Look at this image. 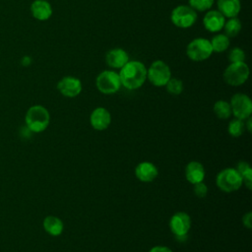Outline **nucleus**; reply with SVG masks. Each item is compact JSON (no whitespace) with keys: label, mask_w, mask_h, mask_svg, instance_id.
<instances>
[{"label":"nucleus","mask_w":252,"mask_h":252,"mask_svg":"<svg viewBox=\"0 0 252 252\" xmlns=\"http://www.w3.org/2000/svg\"><path fill=\"white\" fill-rule=\"evenodd\" d=\"M193 190H194L195 195L197 197H199V198H204L207 195V193H208V187H207V185L203 181L194 184Z\"/></svg>","instance_id":"obj_28"},{"label":"nucleus","mask_w":252,"mask_h":252,"mask_svg":"<svg viewBox=\"0 0 252 252\" xmlns=\"http://www.w3.org/2000/svg\"><path fill=\"white\" fill-rule=\"evenodd\" d=\"M191 227V219L184 212L175 213L169 220V228L177 238H183L187 235Z\"/></svg>","instance_id":"obj_10"},{"label":"nucleus","mask_w":252,"mask_h":252,"mask_svg":"<svg viewBox=\"0 0 252 252\" xmlns=\"http://www.w3.org/2000/svg\"><path fill=\"white\" fill-rule=\"evenodd\" d=\"M57 90L64 96L75 97L82 92V83L76 77L66 76L57 83Z\"/></svg>","instance_id":"obj_11"},{"label":"nucleus","mask_w":252,"mask_h":252,"mask_svg":"<svg viewBox=\"0 0 252 252\" xmlns=\"http://www.w3.org/2000/svg\"><path fill=\"white\" fill-rule=\"evenodd\" d=\"M92 127L97 131H103L108 128L111 123V115L104 107H96L94 109L90 116Z\"/></svg>","instance_id":"obj_12"},{"label":"nucleus","mask_w":252,"mask_h":252,"mask_svg":"<svg viewBox=\"0 0 252 252\" xmlns=\"http://www.w3.org/2000/svg\"><path fill=\"white\" fill-rule=\"evenodd\" d=\"M249 77V67L245 62L230 63L223 71V80L227 85L236 87L244 84Z\"/></svg>","instance_id":"obj_4"},{"label":"nucleus","mask_w":252,"mask_h":252,"mask_svg":"<svg viewBox=\"0 0 252 252\" xmlns=\"http://www.w3.org/2000/svg\"><path fill=\"white\" fill-rule=\"evenodd\" d=\"M43 228L44 230L52 235V236H58L62 233L63 228H64V224L63 221L55 217V216H47L45 217V219L43 220Z\"/></svg>","instance_id":"obj_19"},{"label":"nucleus","mask_w":252,"mask_h":252,"mask_svg":"<svg viewBox=\"0 0 252 252\" xmlns=\"http://www.w3.org/2000/svg\"><path fill=\"white\" fill-rule=\"evenodd\" d=\"M95 86L104 94H115L121 87L119 74L110 70L102 71L95 79Z\"/></svg>","instance_id":"obj_7"},{"label":"nucleus","mask_w":252,"mask_h":252,"mask_svg":"<svg viewBox=\"0 0 252 252\" xmlns=\"http://www.w3.org/2000/svg\"><path fill=\"white\" fill-rule=\"evenodd\" d=\"M218 11H220L224 17L233 18L240 12L239 0H218Z\"/></svg>","instance_id":"obj_18"},{"label":"nucleus","mask_w":252,"mask_h":252,"mask_svg":"<svg viewBox=\"0 0 252 252\" xmlns=\"http://www.w3.org/2000/svg\"><path fill=\"white\" fill-rule=\"evenodd\" d=\"M31 12L34 19L38 21H46L52 15V8L46 0H34L31 5Z\"/></svg>","instance_id":"obj_17"},{"label":"nucleus","mask_w":252,"mask_h":252,"mask_svg":"<svg viewBox=\"0 0 252 252\" xmlns=\"http://www.w3.org/2000/svg\"><path fill=\"white\" fill-rule=\"evenodd\" d=\"M248 119V121H247V130L249 131V132H251V123H252V119H251V117H248L247 118Z\"/></svg>","instance_id":"obj_31"},{"label":"nucleus","mask_w":252,"mask_h":252,"mask_svg":"<svg viewBox=\"0 0 252 252\" xmlns=\"http://www.w3.org/2000/svg\"><path fill=\"white\" fill-rule=\"evenodd\" d=\"M50 115L48 110L42 105L31 106L25 116L27 128L33 133L43 132L49 125Z\"/></svg>","instance_id":"obj_2"},{"label":"nucleus","mask_w":252,"mask_h":252,"mask_svg":"<svg viewBox=\"0 0 252 252\" xmlns=\"http://www.w3.org/2000/svg\"><path fill=\"white\" fill-rule=\"evenodd\" d=\"M213 51L223 52L229 46V37L223 33H218L210 40Z\"/></svg>","instance_id":"obj_21"},{"label":"nucleus","mask_w":252,"mask_h":252,"mask_svg":"<svg viewBox=\"0 0 252 252\" xmlns=\"http://www.w3.org/2000/svg\"><path fill=\"white\" fill-rule=\"evenodd\" d=\"M242 223L245 227L247 228H251L252 227V213L248 212L246 213L243 217H242Z\"/></svg>","instance_id":"obj_29"},{"label":"nucleus","mask_w":252,"mask_h":252,"mask_svg":"<svg viewBox=\"0 0 252 252\" xmlns=\"http://www.w3.org/2000/svg\"><path fill=\"white\" fill-rule=\"evenodd\" d=\"M224 22V16L218 10H210L203 18L205 29L211 32H220L223 28Z\"/></svg>","instance_id":"obj_13"},{"label":"nucleus","mask_w":252,"mask_h":252,"mask_svg":"<svg viewBox=\"0 0 252 252\" xmlns=\"http://www.w3.org/2000/svg\"><path fill=\"white\" fill-rule=\"evenodd\" d=\"M119 78L121 86L128 90H137L147 79V68L140 61H128L120 69Z\"/></svg>","instance_id":"obj_1"},{"label":"nucleus","mask_w":252,"mask_h":252,"mask_svg":"<svg viewBox=\"0 0 252 252\" xmlns=\"http://www.w3.org/2000/svg\"><path fill=\"white\" fill-rule=\"evenodd\" d=\"M214 0H189V6L195 11H208L212 8Z\"/></svg>","instance_id":"obj_26"},{"label":"nucleus","mask_w":252,"mask_h":252,"mask_svg":"<svg viewBox=\"0 0 252 252\" xmlns=\"http://www.w3.org/2000/svg\"><path fill=\"white\" fill-rule=\"evenodd\" d=\"M213 110L217 117L220 119H227L231 115V108L229 102L222 99L215 102Z\"/></svg>","instance_id":"obj_23"},{"label":"nucleus","mask_w":252,"mask_h":252,"mask_svg":"<svg viewBox=\"0 0 252 252\" xmlns=\"http://www.w3.org/2000/svg\"><path fill=\"white\" fill-rule=\"evenodd\" d=\"M213 53L209 39L197 37L191 40L186 47V55L193 61L200 62L208 59Z\"/></svg>","instance_id":"obj_6"},{"label":"nucleus","mask_w":252,"mask_h":252,"mask_svg":"<svg viewBox=\"0 0 252 252\" xmlns=\"http://www.w3.org/2000/svg\"><path fill=\"white\" fill-rule=\"evenodd\" d=\"M158 174V167L150 161H142L135 168V175L142 182H152Z\"/></svg>","instance_id":"obj_14"},{"label":"nucleus","mask_w":252,"mask_h":252,"mask_svg":"<svg viewBox=\"0 0 252 252\" xmlns=\"http://www.w3.org/2000/svg\"><path fill=\"white\" fill-rule=\"evenodd\" d=\"M217 186L225 193L238 190L242 184V177L233 167H227L220 171L216 177Z\"/></svg>","instance_id":"obj_3"},{"label":"nucleus","mask_w":252,"mask_h":252,"mask_svg":"<svg viewBox=\"0 0 252 252\" xmlns=\"http://www.w3.org/2000/svg\"><path fill=\"white\" fill-rule=\"evenodd\" d=\"M128 61V53L122 48L110 49L105 55L106 64L113 69H121Z\"/></svg>","instance_id":"obj_15"},{"label":"nucleus","mask_w":252,"mask_h":252,"mask_svg":"<svg viewBox=\"0 0 252 252\" xmlns=\"http://www.w3.org/2000/svg\"><path fill=\"white\" fill-rule=\"evenodd\" d=\"M230 108L231 114L235 118L245 120L250 117L252 113V102L248 95L244 94H235L230 99Z\"/></svg>","instance_id":"obj_9"},{"label":"nucleus","mask_w":252,"mask_h":252,"mask_svg":"<svg viewBox=\"0 0 252 252\" xmlns=\"http://www.w3.org/2000/svg\"><path fill=\"white\" fill-rule=\"evenodd\" d=\"M244 128H245V125L243 123V120L235 118V119H233L229 122L228 127H227V131L232 137L237 138V137L242 135Z\"/></svg>","instance_id":"obj_24"},{"label":"nucleus","mask_w":252,"mask_h":252,"mask_svg":"<svg viewBox=\"0 0 252 252\" xmlns=\"http://www.w3.org/2000/svg\"><path fill=\"white\" fill-rule=\"evenodd\" d=\"M235 169L241 175L244 185L250 190L252 188V186H251L252 185V169H251V166L249 165V163L244 160H240L237 163V166Z\"/></svg>","instance_id":"obj_20"},{"label":"nucleus","mask_w":252,"mask_h":252,"mask_svg":"<svg viewBox=\"0 0 252 252\" xmlns=\"http://www.w3.org/2000/svg\"><path fill=\"white\" fill-rule=\"evenodd\" d=\"M241 28L242 26L239 19H237L236 17H233V18H228V21L224 22L222 29L224 30V34L226 36L234 37L240 32Z\"/></svg>","instance_id":"obj_22"},{"label":"nucleus","mask_w":252,"mask_h":252,"mask_svg":"<svg viewBox=\"0 0 252 252\" xmlns=\"http://www.w3.org/2000/svg\"><path fill=\"white\" fill-rule=\"evenodd\" d=\"M171 78V72L168 65L162 60L154 61L147 69V79L156 87H163Z\"/></svg>","instance_id":"obj_5"},{"label":"nucleus","mask_w":252,"mask_h":252,"mask_svg":"<svg viewBox=\"0 0 252 252\" xmlns=\"http://www.w3.org/2000/svg\"><path fill=\"white\" fill-rule=\"evenodd\" d=\"M228 60L230 63H236V62H244L245 60V52L239 48V47H233L229 50L227 55Z\"/></svg>","instance_id":"obj_27"},{"label":"nucleus","mask_w":252,"mask_h":252,"mask_svg":"<svg viewBox=\"0 0 252 252\" xmlns=\"http://www.w3.org/2000/svg\"><path fill=\"white\" fill-rule=\"evenodd\" d=\"M185 177L191 184L202 182L205 178V168L199 161H190L185 167Z\"/></svg>","instance_id":"obj_16"},{"label":"nucleus","mask_w":252,"mask_h":252,"mask_svg":"<svg viewBox=\"0 0 252 252\" xmlns=\"http://www.w3.org/2000/svg\"><path fill=\"white\" fill-rule=\"evenodd\" d=\"M166 91L173 95H178L183 91V83L177 78H170L165 85Z\"/></svg>","instance_id":"obj_25"},{"label":"nucleus","mask_w":252,"mask_h":252,"mask_svg":"<svg viewBox=\"0 0 252 252\" xmlns=\"http://www.w3.org/2000/svg\"><path fill=\"white\" fill-rule=\"evenodd\" d=\"M149 252H173V251L166 246L158 245V246H154L153 248H151Z\"/></svg>","instance_id":"obj_30"},{"label":"nucleus","mask_w":252,"mask_h":252,"mask_svg":"<svg viewBox=\"0 0 252 252\" xmlns=\"http://www.w3.org/2000/svg\"><path fill=\"white\" fill-rule=\"evenodd\" d=\"M170 20L174 26L181 29H187L196 23L197 13L190 6L179 5L172 10Z\"/></svg>","instance_id":"obj_8"}]
</instances>
